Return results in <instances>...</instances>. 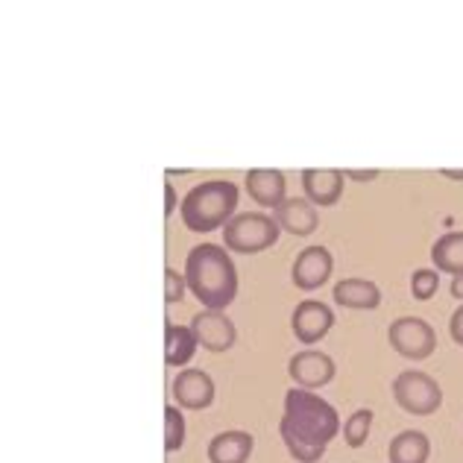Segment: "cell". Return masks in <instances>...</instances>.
Segmentation results:
<instances>
[{
  "label": "cell",
  "mask_w": 463,
  "mask_h": 463,
  "mask_svg": "<svg viewBox=\"0 0 463 463\" xmlns=\"http://www.w3.org/2000/svg\"><path fill=\"white\" fill-rule=\"evenodd\" d=\"M279 434H282L290 458H297L299 463H320L326 446L340 434V417L326 399L311 390L290 387L285 393Z\"/></svg>",
  "instance_id": "cell-1"
},
{
  "label": "cell",
  "mask_w": 463,
  "mask_h": 463,
  "mask_svg": "<svg viewBox=\"0 0 463 463\" xmlns=\"http://www.w3.org/2000/svg\"><path fill=\"white\" fill-rule=\"evenodd\" d=\"M188 290L209 311H223L238 297V270L226 247L200 243L185 259Z\"/></svg>",
  "instance_id": "cell-2"
},
{
  "label": "cell",
  "mask_w": 463,
  "mask_h": 463,
  "mask_svg": "<svg viewBox=\"0 0 463 463\" xmlns=\"http://www.w3.org/2000/svg\"><path fill=\"white\" fill-rule=\"evenodd\" d=\"M238 185L229 179H209L194 185L182 200V223L191 232H214L235 217Z\"/></svg>",
  "instance_id": "cell-3"
},
{
  "label": "cell",
  "mask_w": 463,
  "mask_h": 463,
  "mask_svg": "<svg viewBox=\"0 0 463 463\" xmlns=\"http://www.w3.org/2000/svg\"><path fill=\"white\" fill-rule=\"evenodd\" d=\"M279 232L282 229H279L276 217H267L261 212H243L223 226V247L229 252L255 255L270 250L279 241Z\"/></svg>",
  "instance_id": "cell-4"
},
{
  "label": "cell",
  "mask_w": 463,
  "mask_h": 463,
  "mask_svg": "<svg viewBox=\"0 0 463 463\" xmlns=\"http://www.w3.org/2000/svg\"><path fill=\"white\" fill-rule=\"evenodd\" d=\"M393 399L396 405L413 413V417H429L443 405V387L422 370H405L396 375L393 382Z\"/></svg>",
  "instance_id": "cell-5"
},
{
  "label": "cell",
  "mask_w": 463,
  "mask_h": 463,
  "mask_svg": "<svg viewBox=\"0 0 463 463\" xmlns=\"http://www.w3.org/2000/svg\"><path fill=\"white\" fill-rule=\"evenodd\" d=\"M387 340L402 358L408 361H425L434 355L437 349V335L434 328L422 320V317H399L390 323Z\"/></svg>",
  "instance_id": "cell-6"
},
{
  "label": "cell",
  "mask_w": 463,
  "mask_h": 463,
  "mask_svg": "<svg viewBox=\"0 0 463 463\" xmlns=\"http://www.w3.org/2000/svg\"><path fill=\"white\" fill-rule=\"evenodd\" d=\"M191 332L197 337V344L209 352H226L235 346L238 328L223 311H200L191 317Z\"/></svg>",
  "instance_id": "cell-7"
},
{
  "label": "cell",
  "mask_w": 463,
  "mask_h": 463,
  "mask_svg": "<svg viewBox=\"0 0 463 463\" xmlns=\"http://www.w3.org/2000/svg\"><path fill=\"white\" fill-rule=\"evenodd\" d=\"M335 326V314L326 302L317 299H302L299 306L294 308V317H290V328H294L297 340H302L306 346L323 340Z\"/></svg>",
  "instance_id": "cell-8"
},
{
  "label": "cell",
  "mask_w": 463,
  "mask_h": 463,
  "mask_svg": "<svg viewBox=\"0 0 463 463\" xmlns=\"http://www.w3.org/2000/svg\"><path fill=\"white\" fill-rule=\"evenodd\" d=\"M288 373H290V379L297 382V387L314 393V387H326L335 379V361L328 358L326 352L302 349L288 361Z\"/></svg>",
  "instance_id": "cell-9"
},
{
  "label": "cell",
  "mask_w": 463,
  "mask_h": 463,
  "mask_svg": "<svg viewBox=\"0 0 463 463\" xmlns=\"http://www.w3.org/2000/svg\"><path fill=\"white\" fill-rule=\"evenodd\" d=\"M170 393H174V399L179 402V408L205 411L214 402V382L205 370L185 367V370H179V375L174 379Z\"/></svg>",
  "instance_id": "cell-10"
},
{
  "label": "cell",
  "mask_w": 463,
  "mask_h": 463,
  "mask_svg": "<svg viewBox=\"0 0 463 463\" xmlns=\"http://www.w3.org/2000/svg\"><path fill=\"white\" fill-rule=\"evenodd\" d=\"M332 252H328L326 247H306L294 261V270H290V276H294V285L299 290H317L320 285L328 282V276H332Z\"/></svg>",
  "instance_id": "cell-11"
},
{
  "label": "cell",
  "mask_w": 463,
  "mask_h": 463,
  "mask_svg": "<svg viewBox=\"0 0 463 463\" xmlns=\"http://www.w3.org/2000/svg\"><path fill=\"white\" fill-rule=\"evenodd\" d=\"M302 191L311 205H335L344 194V170L337 167H306L302 170Z\"/></svg>",
  "instance_id": "cell-12"
},
{
  "label": "cell",
  "mask_w": 463,
  "mask_h": 463,
  "mask_svg": "<svg viewBox=\"0 0 463 463\" xmlns=\"http://www.w3.org/2000/svg\"><path fill=\"white\" fill-rule=\"evenodd\" d=\"M285 174L276 167H252L247 170V191L250 197L261 205V209H279L288 197H285Z\"/></svg>",
  "instance_id": "cell-13"
},
{
  "label": "cell",
  "mask_w": 463,
  "mask_h": 463,
  "mask_svg": "<svg viewBox=\"0 0 463 463\" xmlns=\"http://www.w3.org/2000/svg\"><path fill=\"white\" fill-rule=\"evenodd\" d=\"M335 302L344 308H355V311H373L382 306V290L370 279H344V282L335 285Z\"/></svg>",
  "instance_id": "cell-14"
},
{
  "label": "cell",
  "mask_w": 463,
  "mask_h": 463,
  "mask_svg": "<svg viewBox=\"0 0 463 463\" xmlns=\"http://www.w3.org/2000/svg\"><path fill=\"white\" fill-rule=\"evenodd\" d=\"M252 434L247 431H223L212 437L209 449H205V455H209L212 463H247L250 455H252Z\"/></svg>",
  "instance_id": "cell-15"
},
{
  "label": "cell",
  "mask_w": 463,
  "mask_h": 463,
  "mask_svg": "<svg viewBox=\"0 0 463 463\" xmlns=\"http://www.w3.org/2000/svg\"><path fill=\"white\" fill-rule=\"evenodd\" d=\"M276 223L282 232H290L297 238H308L317 229V209L308 200H285L276 209Z\"/></svg>",
  "instance_id": "cell-16"
},
{
  "label": "cell",
  "mask_w": 463,
  "mask_h": 463,
  "mask_svg": "<svg viewBox=\"0 0 463 463\" xmlns=\"http://www.w3.org/2000/svg\"><path fill=\"white\" fill-rule=\"evenodd\" d=\"M197 337H194L191 326L165 323V364L167 367H185L197 352Z\"/></svg>",
  "instance_id": "cell-17"
},
{
  "label": "cell",
  "mask_w": 463,
  "mask_h": 463,
  "mask_svg": "<svg viewBox=\"0 0 463 463\" xmlns=\"http://www.w3.org/2000/svg\"><path fill=\"white\" fill-rule=\"evenodd\" d=\"M431 455V440L422 431H399L387 446L390 463H425Z\"/></svg>",
  "instance_id": "cell-18"
},
{
  "label": "cell",
  "mask_w": 463,
  "mask_h": 463,
  "mask_svg": "<svg viewBox=\"0 0 463 463\" xmlns=\"http://www.w3.org/2000/svg\"><path fill=\"white\" fill-rule=\"evenodd\" d=\"M431 261L437 273H452L463 276V232H446L443 238H437L431 247Z\"/></svg>",
  "instance_id": "cell-19"
},
{
  "label": "cell",
  "mask_w": 463,
  "mask_h": 463,
  "mask_svg": "<svg viewBox=\"0 0 463 463\" xmlns=\"http://www.w3.org/2000/svg\"><path fill=\"white\" fill-rule=\"evenodd\" d=\"M370 429H373V411H370V408H361V411H355V413H352V417L344 422V440H346L352 449H361L364 443H367Z\"/></svg>",
  "instance_id": "cell-20"
},
{
  "label": "cell",
  "mask_w": 463,
  "mask_h": 463,
  "mask_svg": "<svg viewBox=\"0 0 463 463\" xmlns=\"http://www.w3.org/2000/svg\"><path fill=\"white\" fill-rule=\"evenodd\" d=\"M182 443H185V417L182 411L167 405L165 408V452H179Z\"/></svg>",
  "instance_id": "cell-21"
},
{
  "label": "cell",
  "mask_w": 463,
  "mask_h": 463,
  "mask_svg": "<svg viewBox=\"0 0 463 463\" xmlns=\"http://www.w3.org/2000/svg\"><path fill=\"white\" fill-rule=\"evenodd\" d=\"M437 288H440V273L437 270H413L411 276V294L413 299H431L437 294Z\"/></svg>",
  "instance_id": "cell-22"
},
{
  "label": "cell",
  "mask_w": 463,
  "mask_h": 463,
  "mask_svg": "<svg viewBox=\"0 0 463 463\" xmlns=\"http://www.w3.org/2000/svg\"><path fill=\"white\" fill-rule=\"evenodd\" d=\"M185 279H182L174 267H165V302L167 306H176V302H182V297H185Z\"/></svg>",
  "instance_id": "cell-23"
},
{
  "label": "cell",
  "mask_w": 463,
  "mask_h": 463,
  "mask_svg": "<svg viewBox=\"0 0 463 463\" xmlns=\"http://www.w3.org/2000/svg\"><path fill=\"white\" fill-rule=\"evenodd\" d=\"M449 335L458 346H463V306L452 314V320H449Z\"/></svg>",
  "instance_id": "cell-24"
},
{
  "label": "cell",
  "mask_w": 463,
  "mask_h": 463,
  "mask_svg": "<svg viewBox=\"0 0 463 463\" xmlns=\"http://www.w3.org/2000/svg\"><path fill=\"white\" fill-rule=\"evenodd\" d=\"M165 197H167V203H165V217H170L176 212V191H174V185L170 182H165Z\"/></svg>",
  "instance_id": "cell-25"
},
{
  "label": "cell",
  "mask_w": 463,
  "mask_h": 463,
  "mask_svg": "<svg viewBox=\"0 0 463 463\" xmlns=\"http://www.w3.org/2000/svg\"><path fill=\"white\" fill-rule=\"evenodd\" d=\"M344 176H352L358 182H370V179L379 176V170H344Z\"/></svg>",
  "instance_id": "cell-26"
},
{
  "label": "cell",
  "mask_w": 463,
  "mask_h": 463,
  "mask_svg": "<svg viewBox=\"0 0 463 463\" xmlns=\"http://www.w3.org/2000/svg\"><path fill=\"white\" fill-rule=\"evenodd\" d=\"M449 290H452V297H455V299L463 302V276H455V279H452V288H449Z\"/></svg>",
  "instance_id": "cell-27"
},
{
  "label": "cell",
  "mask_w": 463,
  "mask_h": 463,
  "mask_svg": "<svg viewBox=\"0 0 463 463\" xmlns=\"http://www.w3.org/2000/svg\"><path fill=\"white\" fill-rule=\"evenodd\" d=\"M443 174L452 176V179H463V170H460V174H458V170H443Z\"/></svg>",
  "instance_id": "cell-28"
}]
</instances>
